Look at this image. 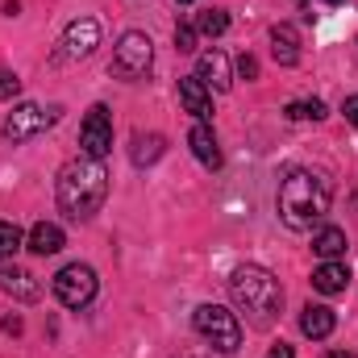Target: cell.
Listing matches in <instances>:
<instances>
[{
    "label": "cell",
    "mask_w": 358,
    "mask_h": 358,
    "mask_svg": "<svg viewBox=\"0 0 358 358\" xmlns=\"http://www.w3.org/2000/svg\"><path fill=\"white\" fill-rule=\"evenodd\" d=\"M334 204V179L313 167H292L279 183V221L296 234H308L325 221Z\"/></svg>",
    "instance_id": "1"
},
{
    "label": "cell",
    "mask_w": 358,
    "mask_h": 358,
    "mask_svg": "<svg viewBox=\"0 0 358 358\" xmlns=\"http://www.w3.org/2000/svg\"><path fill=\"white\" fill-rule=\"evenodd\" d=\"M104 196H108V171H104L100 159L80 155V159L63 163V171L55 179V200H59V208H63L71 221L96 217V213L104 208Z\"/></svg>",
    "instance_id": "2"
},
{
    "label": "cell",
    "mask_w": 358,
    "mask_h": 358,
    "mask_svg": "<svg viewBox=\"0 0 358 358\" xmlns=\"http://www.w3.org/2000/svg\"><path fill=\"white\" fill-rule=\"evenodd\" d=\"M229 296H234V304H238L255 325H271V321L279 317V308H283V287H279V279H275L267 267H259V263H246V267H238L229 275Z\"/></svg>",
    "instance_id": "3"
},
{
    "label": "cell",
    "mask_w": 358,
    "mask_h": 358,
    "mask_svg": "<svg viewBox=\"0 0 358 358\" xmlns=\"http://www.w3.org/2000/svg\"><path fill=\"white\" fill-rule=\"evenodd\" d=\"M192 325H196V334H200L217 355H238V350H242V325H238V317H234L229 308H221V304H200L196 317H192Z\"/></svg>",
    "instance_id": "4"
},
{
    "label": "cell",
    "mask_w": 358,
    "mask_h": 358,
    "mask_svg": "<svg viewBox=\"0 0 358 358\" xmlns=\"http://www.w3.org/2000/svg\"><path fill=\"white\" fill-rule=\"evenodd\" d=\"M155 63V42L142 34V29H125L117 38V50H113V71L121 80H142Z\"/></svg>",
    "instance_id": "5"
},
{
    "label": "cell",
    "mask_w": 358,
    "mask_h": 358,
    "mask_svg": "<svg viewBox=\"0 0 358 358\" xmlns=\"http://www.w3.org/2000/svg\"><path fill=\"white\" fill-rule=\"evenodd\" d=\"M50 287H55V296H59V304L63 308H88L92 300H96V271L88 263H71V267H63L55 279H50Z\"/></svg>",
    "instance_id": "6"
},
{
    "label": "cell",
    "mask_w": 358,
    "mask_h": 358,
    "mask_svg": "<svg viewBox=\"0 0 358 358\" xmlns=\"http://www.w3.org/2000/svg\"><path fill=\"white\" fill-rule=\"evenodd\" d=\"M55 121H59V108H42V104L25 100V104H17V108L4 117L0 134H4V142H29V138H38L42 129H50Z\"/></svg>",
    "instance_id": "7"
},
{
    "label": "cell",
    "mask_w": 358,
    "mask_h": 358,
    "mask_svg": "<svg viewBox=\"0 0 358 358\" xmlns=\"http://www.w3.org/2000/svg\"><path fill=\"white\" fill-rule=\"evenodd\" d=\"M80 150L88 159H104L113 150V117H108L104 104H92L88 108V117L80 125Z\"/></svg>",
    "instance_id": "8"
},
{
    "label": "cell",
    "mask_w": 358,
    "mask_h": 358,
    "mask_svg": "<svg viewBox=\"0 0 358 358\" xmlns=\"http://www.w3.org/2000/svg\"><path fill=\"white\" fill-rule=\"evenodd\" d=\"M96 46H100V25H96L92 17H76V21L63 29V50H59V59H88Z\"/></svg>",
    "instance_id": "9"
},
{
    "label": "cell",
    "mask_w": 358,
    "mask_h": 358,
    "mask_svg": "<svg viewBox=\"0 0 358 358\" xmlns=\"http://www.w3.org/2000/svg\"><path fill=\"white\" fill-rule=\"evenodd\" d=\"M196 76L204 80V88H213V92H229V84H234L229 59H225L221 50H204V55L196 59Z\"/></svg>",
    "instance_id": "10"
},
{
    "label": "cell",
    "mask_w": 358,
    "mask_h": 358,
    "mask_svg": "<svg viewBox=\"0 0 358 358\" xmlns=\"http://www.w3.org/2000/svg\"><path fill=\"white\" fill-rule=\"evenodd\" d=\"M0 292H8V296L21 300V304H34V300L42 296V283L21 267H0Z\"/></svg>",
    "instance_id": "11"
},
{
    "label": "cell",
    "mask_w": 358,
    "mask_h": 358,
    "mask_svg": "<svg viewBox=\"0 0 358 358\" xmlns=\"http://www.w3.org/2000/svg\"><path fill=\"white\" fill-rule=\"evenodd\" d=\"M271 55H275L279 67H296L300 63V34H296V25H287V21L271 25Z\"/></svg>",
    "instance_id": "12"
},
{
    "label": "cell",
    "mask_w": 358,
    "mask_h": 358,
    "mask_svg": "<svg viewBox=\"0 0 358 358\" xmlns=\"http://www.w3.org/2000/svg\"><path fill=\"white\" fill-rule=\"evenodd\" d=\"M179 100H183V108H187L196 121H208V117H213V96H208V88H204L200 76H183V80H179Z\"/></svg>",
    "instance_id": "13"
},
{
    "label": "cell",
    "mask_w": 358,
    "mask_h": 358,
    "mask_svg": "<svg viewBox=\"0 0 358 358\" xmlns=\"http://www.w3.org/2000/svg\"><path fill=\"white\" fill-rule=\"evenodd\" d=\"M187 146H192V155H196V159H200V163H204L208 171H221V163H225V159H221L217 134H213V129H208L204 121H200V125H196V129L187 134Z\"/></svg>",
    "instance_id": "14"
},
{
    "label": "cell",
    "mask_w": 358,
    "mask_h": 358,
    "mask_svg": "<svg viewBox=\"0 0 358 358\" xmlns=\"http://www.w3.org/2000/svg\"><path fill=\"white\" fill-rule=\"evenodd\" d=\"M334 325H338V317H334V308H325V304H308V308L300 313V334H304V338H313V342L329 338V334H334Z\"/></svg>",
    "instance_id": "15"
},
{
    "label": "cell",
    "mask_w": 358,
    "mask_h": 358,
    "mask_svg": "<svg viewBox=\"0 0 358 358\" xmlns=\"http://www.w3.org/2000/svg\"><path fill=\"white\" fill-rule=\"evenodd\" d=\"M313 287L321 292V296H338V292H346L350 287V267L346 263H321V267L313 271Z\"/></svg>",
    "instance_id": "16"
},
{
    "label": "cell",
    "mask_w": 358,
    "mask_h": 358,
    "mask_svg": "<svg viewBox=\"0 0 358 358\" xmlns=\"http://www.w3.org/2000/svg\"><path fill=\"white\" fill-rule=\"evenodd\" d=\"M63 242H67V238H63V229H59L55 221H38V225L29 229V238H25V246H29L34 255H42V259H46V255H59Z\"/></svg>",
    "instance_id": "17"
},
{
    "label": "cell",
    "mask_w": 358,
    "mask_h": 358,
    "mask_svg": "<svg viewBox=\"0 0 358 358\" xmlns=\"http://www.w3.org/2000/svg\"><path fill=\"white\" fill-rule=\"evenodd\" d=\"M163 150H167V138H163V134H134V142H129V159H134V167H150V163H159Z\"/></svg>",
    "instance_id": "18"
},
{
    "label": "cell",
    "mask_w": 358,
    "mask_h": 358,
    "mask_svg": "<svg viewBox=\"0 0 358 358\" xmlns=\"http://www.w3.org/2000/svg\"><path fill=\"white\" fill-rule=\"evenodd\" d=\"M313 250H317L325 263L342 259V255H346V229H338V225H321V229L313 234Z\"/></svg>",
    "instance_id": "19"
},
{
    "label": "cell",
    "mask_w": 358,
    "mask_h": 358,
    "mask_svg": "<svg viewBox=\"0 0 358 358\" xmlns=\"http://www.w3.org/2000/svg\"><path fill=\"white\" fill-rule=\"evenodd\" d=\"M229 29V13L225 8H204L196 17V34H208V38H221Z\"/></svg>",
    "instance_id": "20"
},
{
    "label": "cell",
    "mask_w": 358,
    "mask_h": 358,
    "mask_svg": "<svg viewBox=\"0 0 358 358\" xmlns=\"http://www.w3.org/2000/svg\"><path fill=\"white\" fill-rule=\"evenodd\" d=\"M283 113H287L292 121H321V117H325V104H321V100H292Z\"/></svg>",
    "instance_id": "21"
},
{
    "label": "cell",
    "mask_w": 358,
    "mask_h": 358,
    "mask_svg": "<svg viewBox=\"0 0 358 358\" xmlns=\"http://www.w3.org/2000/svg\"><path fill=\"white\" fill-rule=\"evenodd\" d=\"M21 246H25V234L13 221H0V259H13Z\"/></svg>",
    "instance_id": "22"
},
{
    "label": "cell",
    "mask_w": 358,
    "mask_h": 358,
    "mask_svg": "<svg viewBox=\"0 0 358 358\" xmlns=\"http://www.w3.org/2000/svg\"><path fill=\"white\" fill-rule=\"evenodd\" d=\"M176 50H183V55L196 50V25H187V21H179L176 25Z\"/></svg>",
    "instance_id": "23"
},
{
    "label": "cell",
    "mask_w": 358,
    "mask_h": 358,
    "mask_svg": "<svg viewBox=\"0 0 358 358\" xmlns=\"http://www.w3.org/2000/svg\"><path fill=\"white\" fill-rule=\"evenodd\" d=\"M17 92H21V80L13 71H0V100H13Z\"/></svg>",
    "instance_id": "24"
},
{
    "label": "cell",
    "mask_w": 358,
    "mask_h": 358,
    "mask_svg": "<svg viewBox=\"0 0 358 358\" xmlns=\"http://www.w3.org/2000/svg\"><path fill=\"white\" fill-rule=\"evenodd\" d=\"M238 76H242V80H259V59H255V55H242V59H238Z\"/></svg>",
    "instance_id": "25"
},
{
    "label": "cell",
    "mask_w": 358,
    "mask_h": 358,
    "mask_svg": "<svg viewBox=\"0 0 358 358\" xmlns=\"http://www.w3.org/2000/svg\"><path fill=\"white\" fill-rule=\"evenodd\" d=\"M342 113H346V121H350V125H358V96H346Z\"/></svg>",
    "instance_id": "26"
},
{
    "label": "cell",
    "mask_w": 358,
    "mask_h": 358,
    "mask_svg": "<svg viewBox=\"0 0 358 358\" xmlns=\"http://www.w3.org/2000/svg\"><path fill=\"white\" fill-rule=\"evenodd\" d=\"M267 358H296V350H292L287 342H279V346H271L267 350Z\"/></svg>",
    "instance_id": "27"
},
{
    "label": "cell",
    "mask_w": 358,
    "mask_h": 358,
    "mask_svg": "<svg viewBox=\"0 0 358 358\" xmlns=\"http://www.w3.org/2000/svg\"><path fill=\"white\" fill-rule=\"evenodd\" d=\"M325 358H355V355H350V350H329Z\"/></svg>",
    "instance_id": "28"
},
{
    "label": "cell",
    "mask_w": 358,
    "mask_h": 358,
    "mask_svg": "<svg viewBox=\"0 0 358 358\" xmlns=\"http://www.w3.org/2000/svg\"><path fill=\"white\" fill-rule=\"evenodd\" d=\"M325 4H342V0H325Z\"/></svg>",
    "instance_id": "29"
},
{
    "label": "cell",
    "mask_w": 358,
    "mask_h": 358,
    "mask_svg": "<svg viewBox=\"0 0 358 358\" xmlns=\"http://www.w3.org/2000/svg\"><path fill=\"white\" fill-rule=\"evenodd\" d=\"M179 4H192V0H179Z\"/></svg>",
    "instance_id": "30"
},
{
    "label": "cell",
    "mask_w": 358,
    "mask_h": 358,
    "mask_svg": "<svg viewBox=\"0 0 358 358\" xmlns=\"http://www.w3.org/2000/svg\"><path fill=\"white\" fill-rule=\"evenodd\" d=\"M183 358H192V355H183Z\"/></svg>",
    "instance_id": "31"
}]
</instances>
